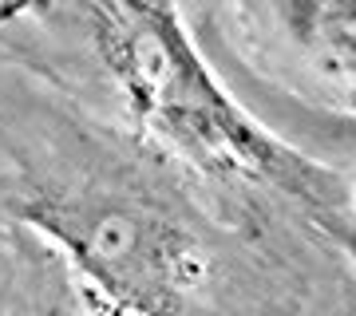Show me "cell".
<instances>
[{
    "mask_svg": "<svg viewBox=\"0 0 356 316\" xmlns=\"http://www.w3.org/2000/svg\"><path fill=\"white\" fill-rule=\"evenodd\" d=\"M277 13L321 72L356 88V0H277Z\"/></svg>",
    "mask_w": 356,
    "mask_h": 316,
    "instance_id": "obj_1",
    "label": "cell"
}]
</instances>
